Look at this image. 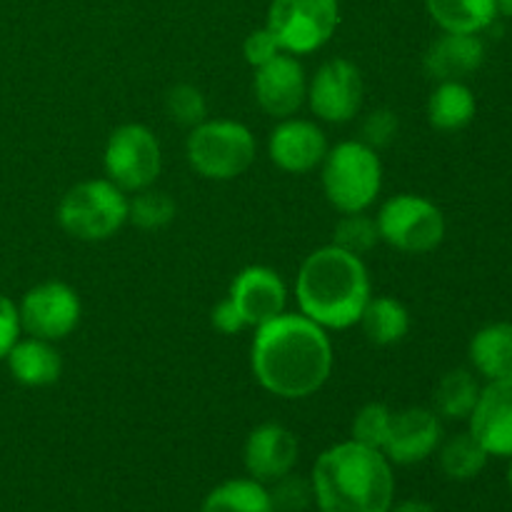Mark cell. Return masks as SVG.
<instances>
[{
    "label": "cell",
    "instance_id": "obj_1",
    "mask_svg": "<svg viewBox=\"0 0 512 512\" xmlns=\"http://www.w3.org/2000/svg\"><path fill=\"white\" fill-rule=\"evenodd\" d=\"M333 370V348L318 323L305 315H278L260 325L253 343V373L278 398H308Z\"/></svg>",
    "mask_w": 512,
    "mask_h": 512
},
{
    "label": "cell",
    "instance_id": "obj_2",
    "mask_svg": "<svg viewBox=\"0 0 512 512\" xmlns=\"http://www.w3.org/2000/svg\"><path fill=\"white\" fill-rule=\"evenodd\" d=\"M313 495L320 512H390L393 470L380 450L355 440L333 445L315 463Z\"/></svg>",
    "mask_w": 512,
    "mask_h": 512
},
{
    "label": "cell",
    "instance_id": "obj_3",
    "mask_svg": "<svg viewBox=\"0 0 512 512\" xmlns=\"http://www.w3.org/2000/svg\"><path fill=\"white\" fill-rule=\"evenodd\" d=\"M370 300V280L360 255L328 245L310 255L298 275V303L320 328L343 330L360 323Z\"/></svg>",
    "mask_w": 512,
    "mask_h": 512
},
{
    "label": "cell",
    "instance_id": "obj_4",
    "mask_svg": "<svg viewBox=\"0 0 512 512\" xmlns=\"http://www.w3.org/2000/svg\"><path fill=\"white\" fill-rule=\"evenodd\" d=\"M383 168L368 143L348 140L325 155L323 188L340 213H363L378 198Z\"/></svg>",
    "mask_w": 512,
    "mask_h": 512
},
{
    "label": "cell",
    "instance_id": "obj_5",
    "mask_svg": "<svg viewBox=\"0 0 512 512\" xmlns=\"http://www.w3.org/2000/svg\"><path fill=\"white\" fill-rule=\"evenodd\" d=\"M58 220L78 240H105L128 220V200L113 180H85L60 200Z\"/></svg>",
    "mask_w": 512,
    "mask_h": 512
},
{
    "label": "cell",
    "instance_id": "obj_6",
    "mask_svg": "<svg viewBox=\"0 0 512 512\" xmlns=\"http://www.w3.org/2000/svg\"><path fill=\"white\" fill-rule=\"evenodd\" d=\"M188 160L203 178H238L253 165L255 138L245 125L235 120L200 123L188 138Z\"/></svg>",
    "mask_w": 512,
    "mask_h": 512
},
{
    "label": "cell",
    "instance_id": "obj_7",
    "mask_svg": "<svg viewBox=\"0 0 512 512\" xmlns=\"http://www.w3.org/2000/svg\"><path fill=\"white\" fill-rule=\"evenodd\" d=\"M338 20V0H273L265 28L275 35L280 50L300 55L323 48Z\"/></svg>",
    "mask_w": 512,
    "mask_h": 512
},
{
    "label": "cell",
    "instance_id": "obj_8",
    "mask_svg": "<svg viewBox=\"0 0 512 512\" xmlns=\"http://www.w3.org/2000/svg\"><path fill=\"white\" fill-rule=\"evenodd\" d=\"M378 233L403 253H430L445 238V218L430 200L395 195L380 208Z\"/></svg>",
    "mask_w": 512,
    "mask_h": 512
},
{
    "label": "cell",
    "instance_id": "obj_9",
    "mask_svg": "<svg viewBox=\"0 0 512 512\" xmlns=\"http://www.w3.org/2000/svg\"><path fill=\"white\" fill-rule=\"evenodd\" d=\"M105 173L120 190H145L160 175L158 138L145 125H123L105 145Z\"/></svg>",
    "mask_w": 512,
    "mask_h": 512
},
{
    "label": "cell",
    "instance_id": "obj_10",
    "mask_svg": "<svg viewBox=\"0 0 512 512\" xmlns=\"http://www.w3.org/2000/svg\"><path fill=\"white\" fill-rule=\"evenodd\" d=\"M20 328L28 330L33 338L60 340L78 328L80 300L70 285L48 280L23 295L18 305Z\"/></svg>",
    "mask_w": 512,
    "mask_h": 512
},
{
    "label": "cell",
    "instance_id": "obj_11",
    "mask_svg": "<svg viewBox=\"0 0 512 512\" xmlns=\"http://www.w3.org/2000/svg\"><path fill=\"white\" fill-rule=\"evenodd\" d=\"M310 108L330 123H345L363 103V78L350 60H330L310 85Z\"/></svg>",
    "mask_w": 512,
    "mask_h": 512
},
{
    "label": "cell",
    "instance_id": "obj_12",
    "mask_svg": "<svg viewBox=\"0 0 512 512\" xmlns=\"http://www.w3.org/2000/svg\"><path fill=\"white\" fill-rule=\"evenodd\" d=\"M470 435L488 455L512 458V378L490 380L470 413Z\"/></svg>",
    "mask_w": 512,
    "mask_h": 512
},
{
    "label": "cell",
    "instance_id": "obj_13",
    "mask_svg": "<svg viewBox=\"0 0 512 512\" xmlns=\"http://www.w3.org/2000/svg\"><path fill=\"white\" fill-rule=\"evenodd\" d=\"M443 438V425L438 415L425 408H410L390 418L385 438V458L400 465H413L428 458Z\"/></svg>",
    "mask_w": 512,
    "mask_h": 512
},
{
    "label": "cell",
    "instance_id": "obj_14",
    "mask_svg": "<svg viewBox=\"0 0 512 512\" xmlns=\"http://www.w3.org/2000/svg\"><path fill=\"white\" fill-rule=\"evenodd\" d=\"M285 295L288 293L280 275L263 265L245 268L230 288V300L240 310L245 325H255V328L283 315Z\"/></svg>",
    "mask_w": 512,
    "mask_h": 512
},
{
    "label": "cell",
    "instance_id": "obj_15",
    "mask_svg": "<svg viewBox=\"0 0 512 512\" xmlns=\"http://www.w3.org/2000/svg\"><path fill=\"white\" fill-rule=\"evenodd\" d=\"M255 98L265 113L288 118L305 100L303 65L293 55L278 53L270 63L260 65L255 75Z\"/></svg>",
    "mask_w": 512,
    "mask_h": 512
},
{
    "label": "cell",
    "instance_id": "obj_16",
    "mask_svg": "<svg viewBox=\"0 0 512 512\" xmlns=\"http://www.w3.org/2000/svg\"><path fill=\"white\" fill-rule=\"evenodd\" d=\"M298 460V440L283 425H260L245 443V468L258 483H275L293 470Z\"/></svg>",
    "mask_w": 512,
    "mask_h": 512
},
{
    "label": "cell",
    "instance_id": "obj_17",
    "mask_svg": "<svg viewBox=\"0 0 512 512\" xmlns=\"http://www.w3.org/2000/svg\"><path fill=\"white\" fill-rule=\"evenodd\" d=\"M328 155L323 130L308 120H285L270 135V158L288 173H308Z\"/></svg>",
    "mask_w": 512,
    "mask_h": 512
},
{
    "label": "cell",
    "instance_id": "obj_18",
    "mask_svg": "<svg viewBox=\"0 0 512 512\" xmlns=\"http://www.w3.org/2000/svg\"><path fill=\"white\" fill-rule=\"evenodd\" d=\"M483 40L475 33H445L430 45L425 70L438 80H460L483 65Z\"/></svg>",
    "mask_w": 512,
    "mask_h": 512
},
{
    "label": "cell",
    "instance_id": "obj_19",
    "mask_svg": "<svg viewBox=\"0 0 512 512\" xmlns=\"http://www.w3.org/2000/svg\"><path fill=\"white\" fill-rule=\"evenodd\" d=\"M8 360V368L13 373V378L20 385H28V388H45V385H53L60 378V355L48 340L40 338H28L18 340V343L10 348V353L5 355Z\"/></svg>",
    "mask_w": 512,
    "mask_h": 512
},
{
    "label": "cell",
    "instance_id": "obj_20",
    "mask_svg": "<svg viewBox=\"0 0 512 512\" xmlns=\"http://www.w3.org/2000/svg\"><path fill=\"white\" fill-rule=\"evenodd\" d=\"M470 358L488 380L512 378V323H495L480 330L470 343Z\"/></svg>",
    "mask_w": 512,
    "mask_h": 512
},
{
    "label": "cell",
    "instance_id": "obj_21",
    "mask_svg": "<svg viewBox=\"0 0 512 512\" xmlns=\"http://www.w3.org/2000/svg\"><path fill=\"white\" fill-rule=\"evenodd\" d=\"M425 5L445 33H480L498 15L495 0H425Z\"/></svg>",
    "mask_w": 512,
    "mask_h": 512
},
{
    "label": "cell",
    "instance_id": "obj_22",
    "mask_svg": "<svg viewBox=\"0 0 512 512\" xmlns=\"http://www.w3.org/2000/svg\"><path fill=\"white\" fill-rule=\"evenodd\" d=\"M428 118L438 130H460L475 118V98L460 80H443L428 100Z\"/></svg>",
    "mask_w": 512,
    "mask_h": 512
},
{
    "label": "cell",
    "instance_id": "obj_23",
    "mask_svg": "<svg viewBox=\"0 0 512 512\" xmlns=\"http://www.w3.org/2000/svg\"><path fill=\"white\" fill-rule=\"evenodd\" d=\"M365 335L375 345H393L408 335L410 315L395 298L368 300L363 315H360Z\"/></svg>",
    "mask_w": 512,
    "mask_h": 512
},
{
    "label": "cell",
    "instance_id": "obj_24",
    "mask_svg": "<svg viewBox=\"0 0 512 512\" xmlns=\"http://www.w3.org/2000/svg\"><path fill=\"white\" fill-rule=\"evenodd\" d=\"M200 512H275L270 493L258 480H228L205 498Z\"/></svg>",
    "mask_w": 512,
    "mask_h": 512
},
{
    "label": "cell",
    "instance_id": "obj_25",
    "mask_svg": "<svg viewBox=\"0 0 512 512\" xmlns=\"http://www.w3.org/2000/svg\"><path fill=\"white\" fill-rule=\"evenodd\" d=\"M480 388L468 370H453L435 388V408L445 418H470L478 403Z\"/></svg>",
    "mask_w": 512,
    "mask_h": 512
},
{
    "label": "cell",
    "instance_id": "obj_26",
    "mask_svg": "<svg viewBox=\"0 0 512 512\" xmlns=\"http://www.w3.org/2000/svg\"><path fill=\"white\" fill-rule=\"evenodd\" d=\"M488 463V453L473 435H455L440 453V465L453 480H470L480 475Z\"/></svg>",
    "mask_w": 512,
    "mask_h": 512
},
{
    "label": "cell",
    "instance_id": "obj_27",
    "mask_svg": "<svg viewBox=\"0 0 512 512\" xmlns=\"http://www.w3.org/2000/svg\"><path fill=\"white\" fill-rule=\"evenodd\" d=\"M128 218L143 230L163 228L175 218V203L165 193L140 190L133 203H128Z\"/></svg>",
    "mask_w": 512,
    "mask_h": 512
},
{
    "label": "cell",
    "instance_id": "obj_28",
    "mask_svg": "<svg viewBox=\"0 0 512 512\" xmlns=\"http://www.w3.org/2000/svg\"><path fill=\"white\" fill-rule=\"evenodd\" d=\"M378 223L360 213H348L338 225H335L333 245L348 250L353 255H363L378 243Z\"/></svg>",
    "mask_w": 512,
    "mask_h": 512
},
{
    "label": "cell",
    "instance_id": "obj_29",
    "mask_svg": "<svg viewBox=\"0 0 512 512\" xmlns=\"http://www.w3.org/2000/svg\"><path fill=\"white\" fill-rule=\"evenodd\" d=\"M390 413L385 405L380 403H370L355 415V423H353V440L355 443H363L368 448L375 450H383L385 438H388V430H390Z\"/></svg>",
    "mask_w": 512,
    "mask_h": 512
},
{
    "label": "cell",
    "instance_id": "obj_30",
    "mask_svg": "<svg viewBox=\"0 0 512 512\" xmlns=\"http://www.w3.org/2000/svg\"><path fill=\"white\" fill-rule=\"evenodd\" d=\"M165 108H168L170 118L178 120L180 125H190V128L205 123V113H208L203 93L193 85H175L165 98Z\"/></svg>",
    "mask_w": 512,
    "mask_h": 512
},
{
    "label": "cell",
    "instance_id": "obj_31",
    "mask_svg": "<svg viewBox=\"0 0 512 512\" xmlns=\"http://www.w3.org/2000/svg\"><path fill=\"white\" fill-rule=\"evenodd\" d=\"M275 490L270 493L275 512H303L313 498V488L300 478H280L275 480Z\"/></svg>",
    "mask_w": 512,
    "mask_h": 512
},
{
    "label": "cell",
    "instance_id": "obj_32",
    "mask_svg": "<svg viewBox=\"0 0 512 512\" xmlns=\"http://www.w3.org/2000/svg\"><path fill=\"white\" fill-rule=\"evenodd\" d=\"M243 53L250 65L260 68V65L270 63V60L280 53V45L268 28H260V30H253V33L245 38Z\"/></svg>",
    "mask_w": 512,
    "mask_h": 512
},
{
    "label": "cell",
    "instance_id": "obj_33",
    "mask_svg": "<svg viewBox=\"0 0 512 512\" xmlns=\"http://www.w3.org/2000/svg\"><path fill=\"white\" fill-rule=\"evenodd\" d=\"M395 130H398V120L390 110H375V113L368 115L363 125L365 143L370 148H380V145H388L390 140L395 138Z\"/></svg>",
    "mask_w": 512,
    "mask_h": 512
},
{
    "label": "cell",
    "instance_id": "obj_34",
    "mask_svg": "<svg viewBox=\"0 0 512 512\" xmlns=\"http://www.w3.org/2000/svg\"><path fill=\"white\" fill-rule=\"evenodd\" d=\"M20 330L23 328H20L18 308H15L13 300L0 293V360H5L10 348L18 343Z\"/></svg>",
    "mask_w": 512,
    "mask_h": 512
},
{
    "label": "cell",
    "instance_id": "obj_35",
    "mask_svg": "<svg viewBox=\"0 0 512 512\" xmlns=\"http://www.w3.org/2000/svg\"><path fill=\"white\" fill-rule=\"evenodd\" d=\"M213 325L220 330V333H225V335L240 333L243 328H248V325H245V320H243V315H240V310L235 308V303L230 298L215 305Z\"/></svg>",
    "mask_w": 512,
    "mask_h": 512
},
{
    "label": "cell",
    "instance_id": "obj_36",
    "mask_svg": "<svg viewBox=\"0 0 512 512\" xmlns=\"http://www.w3.org/2000/svg\"><path fill=\"white\" fill-rule=\"evenodd\" d=\"M393 512H435V508H430L423 500H408V503H400Z\"/></svg>",
    "mask_w": 512,
    "mask_h": 512
},
{
    "label": "cell",
    "instance_id": "obj_37",
    "mask_svg": "<svg viewBox=\"0 0 512 512\" xmlns=\"http://www.w3.org/2000/svg\"><path fill=\"white\" fill-rule=\"evenodd\" d=\"M495 3H498V13L512 18V0H495Z\"/></svg>",
    "mask_w": 512,
    "mask_h": 512
},
{
    "label": "cell",
    "instance_id": "obj_38",
    "mask_svg": "<svg viewBox=\"0 0 512 512\" xmlns=\"http://www.w3.org/2000/svg\"><path fill=\"white\" fill-rule=\"evenodd\" d=\"M508 480H510V488H512V465H510V470H508Z\"/></svg>",
    "mask_w": 512,
    "mask_h": 512
}]
</instances>
